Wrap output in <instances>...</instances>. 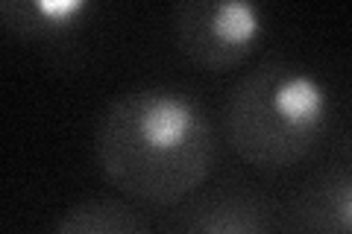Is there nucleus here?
<instances>
[{"label":"nucleus","instance_id":"0eeeda50","mask_svg":"<svg viewBox=\"0 0 352 234\" xmlns=\"http://www.w3.org/2000/svg\"><path fill=\"white\" fill-rule=\"evenodd\" d=\"M53 234H150V226L132 205L100 196L71 205Z\"/></svg>","mask_w":352,"mask_h":234},{"label":"nucleus","instance_id":"7ed1b4c3","mask_svg":"<svg viewBox=\"0 0 352 234\" xmlns=\"http://www.w3.org/2000/svg\"><path fill=\"white\" fill-rule=\"evenodd\" d=\"M173 36L194 65L223 73L247 59L264 36V12L250 0H182Z\"/></svg>","mask_w":352,"mask_h":234},{"label":"nucleus","instance_id":"39448f33","mask_svg":"<svg viewBox=\"0 0 352 234\" xmlns=\"http://www.w3.org/2000/svg\"><path fill=\"white\" fill-rule=\"evenodd\" d=\"M296 234H352V173L346 164L320 170L291 205Z\"/></svg>","mask_w":352,"mask_h":234},{"label":"nucleus","instance_id":"f257e3e1","mask_svg":"<svg viewBox=\"0 0 352 234\" xmlns=\"http://www.w3.org/2000/svg\"><path fill=\"white\" fill-rule=\"evenodd\" d=\"M94 152L118 191L141 202L176 205L212 173V117L185 88L141 85L106 106L94 129Z\"/></svg>","mask_w":352,"mask_h":234},{"label":"nucleus","instance_id":"423d86ee","mask_svg":"<svg viewBox=\"0 0 352 234\" xmlns=\"http://www.w3.org/2000/svg\"><path fill=\"white\" fill-rule=\"evenodd\" d=\"M91 15L88 0H0V27L27 41H68Z\"/></svg>","mask_w":352,"mask_h":234},{"label":"nucleus","instance_id":"f03ea898","mask_svg":"<svg viewBox=\"0 0 352 234\" xmlns=\"http://www.w3.org/2000/svg\"><path fill=\"white\" fill-rule=\"evenodd\" d=\"M332 120V94L311 68L264 59L229 91L223 124L232 150L258 170L308 159Z\"/></svg>","mask_w":352,"mask_h":234},{"label":"nucleus","instance_id":"20e7f679","mask_svg":"<svg viewBox=\"0 0 352 234\" xmlns=\"http://www.w3.org/2000/svg\"><path fill=\"white\" fill-rule=\"evenodd\" d=\"M279 214L267 196L244 191H217L197 199L173 222V234H276Z\"/></svg>","mask_w":352,"mask_h":234}]
</instances>
